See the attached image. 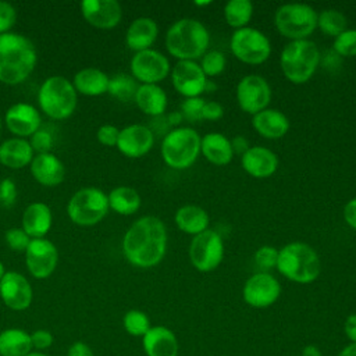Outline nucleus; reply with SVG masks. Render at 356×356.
<instances>
[{
	"label": "nucleus",
	"instance_id": "59",
	"mask_svg": "<svg viewBox=\"0 0 356 356\" xmlns=\"http://www.w3.org/2000/svg\"><path fill=\"white\" fill-rule=\"evenodd\" d=\"M211 1H195V6H209Z\"/></svg>",
	"mask_w": 356,
	"mask_h": 356
},
{
	"label": "nucleus",
	"instance_id": "20",
	"mask_svg": "<svg viewBox=\"0 0 356 356\" xmlns=\"http://www.w3.org/2000/svg\"><path fill=\"white\" fill-rule=\"evenodd\" d=\"M4 122L17 138H31L42 125V117L36 107L29 103H15L4 114Z\"/></svg>",
	"mask_w": 356,
	"mask_h": 356
},
{
	"label": "nucleus",
	"instance_id": "23",
	"mask_svg": "<svg viewBox=\"0 0 356 356\" xmlns=\"http://www.w3.org/2000/svg\"><path fill=\"white\" fill-rule=\"evenodd\" d=\"M253 129L266 139H281L289 131L288 117L277 108H264L252 117Z\"/></svg>",
	"mask_w": 356,
	"mask_h": 356
},
{
	"label": "nucleus",
	"instance_id": "36",
	"mask_svg": "<svg viewBox=\"0 0 356 356\" xmlns=\"http://www.w3.org/2000/svg\"><path fill=\"white\" fill-rule=\"evenodd\" d=\"M138 88H139V83L131 74L118 72L110 76L107 93H110L113 97L121 102H128V100H134Z\"/></svg>",
	"mask_w": 356,
	"mask_h": 356
},
{
	"label": "nucleus",
	"instance_id": "39",
	"mask_svg": "<svg viewBox=\"0 0 356 356\" xmlns=\"http://www.w3.org/2000/svg\"><path fill=\"white\" fill-rule=\"evenodd\" d=\"M332 51L342 58L356 57V29L348 28L334 38Z\"/></svg>",
	"mask_w": 356,
	"mask_h": 356
},
{
	"label": "nucleus",
	"instance_id": "3",
	"mask_svg": "<svg viewBox=\"0 0 356 356\" xmlns=\"http://www.w3.org/2000/svg\"><path fill=\"white\" fill-rule=\"evenodd\" d=\"M209 44L207 28L195 18L177 19L165 32V49L178 61H196L207 51Z\"/></svg>",
	"mask_w": 356,
	"mask_h": 356
},
{
	"label": "nucleus",
	"instance_id": "21",
	"mask_svg": "<svg viewBox=\"0 0 356 356\" xmlns=\"http://www.w3.org/2000/svg\"><path fill=\"white\" fill-rule=\"evenodd\" d=\"M278 156L268 147L250 146L245 154L241 156V165L246 174L253 178L264 179L271 177L278 168Z\"/></svg>",
	"mask_w": 356,
	"mask_h": 356
},
{
	"label": "nucleus",
	"instance_id": "18",
	"mask_svg": "<svg viewBox=\"0 0 356 356\" xmlns=\"http://www.w3.org/2000/svg\"><path fill=\"white\" fill-rule=\"evenodd\" d=\"M154 135L147 125L131 124L120 129L117 149L129 159H139L150 152L154 145Z\"/></svg>",
	"mask_w": 356,
	"mask_h": 356
},
{
	"label": "nucleus",
	"instance_id": "19",
	"mask_svg": "<svg viewBox=\"0 0 356 356\" xmlns=\"http://www.w3.org/2000/svg\"><path fill=\"white\" fill-rule=\"evenodd\" d=\"M81 13L89 25L100 29H111L122 18V8L117 0H83Z\"/></svg>",
	"mask_w": 356,
	"mask_h": 356
},
{
	"label": "nucleus",
	"instance_id": "53",
	"mask_svg": "<svg viewBox=\"0 0 356 356\" xmlns=\"http://www.w3.org/2000/svg\"><path fill=\"white\" fill-rule=\"evenodd\" d=\"M343 330H345L348 339H350V342H356V313L349 314L346 317Z\"/></svg>",
	"mask_w": 356,
	"mask_h": 356
},
{
	"label": "nucleus",
	"instance_id": "43",
	"mask_svg": "<svg viewBox=\"0 0 356 356\" xmlns=\"http://www.w3.org/2000/svg\"><path fill=\"white\" fill-rule=\"evenodd\" d=\"M29 145L36 154L40 153H50V149L53 146V136L49 131L39 128L29 139Z\"/></svg>",
	"mask_w": 356,
	"mask_h": 356
},
{
	"label": "nucleus",
	"instance_id": "28",
	"mask_svg": "<svg viewBox=\"0 0 356 356\" xmlns=\"http://www.w3.org/2000/svg\"><path fill=\"white\" fill-rule=\"evenodd\" d=\"M33 150L29 140L24 138H10L0 143V163L11 170H19L31 164Z\"/></svg>",
	"mask_w": 356,
	"mask_h": 356
},
{
	"label": "nucleus",
	"instance_id": "60",
	"mask_svg": "<svg viewBox=\"0 0 356 356\" xmlns=\"http://www.w3.org/2000/svg\"><path fill=\"white\" fill-rule=\"evenodd\" d=\"M0 134H1V115H0Z\"/></svg>",
	"mask_w": 356,
	"mask_h": 356
},
{
	"label": "nucleus",
	"instance_id": "7",
	"mask_svg": "<svg viewBox=\"0 0 356 356\" xmlns=\"http://www.w3.org/2000/svg\"><path fill=\"white\" fill-rule=\"evenodd\" d=\"M199 132L192 127H178L171 129L161 140V157L174 170L189 168L200 154Z\"/></svg>",
	"mask_w": 356,
	"mask_h": 356
},
{
	"label": "nucleus",
	"instance_id": "25",
	"mask_svg": "<svg viewBox=\"0 0 356 356\" xmlns=\"http://www.w3.org/2000/svg\"><path fill=\"white\" fill-rule=\"evenodd\" d=\"M146 356H178L175 334L164 325H154L142 337Z\"/></svg>",
	"mask_w": 356,
	"mask_h": 356
},
{
	"label": "nucleus",
	"instance_id": "17",
	"mask_svg": "<svg viewBox=\"0 0 356 356\" xmlns=\"http://www.w3.org/2000/svg\"><path fill=\"white\" fill-rule=\"evenodd\" d=\"M0 298L8 309L22 312L31 306L33 291L29 281L21 273L6 271L0 280Z\"/></svg>",
	"mask_w": 356,
	"mask_h": 356
},
{
	"label": "nucleus",
	"instance_id": "13",
	"mask_svg": "<svg viewBox=\"0 0 356 356\" xmlns=\"http://www.w3.org/2000/svg\"><path fill=\"white\" fill-rule=\"evenodd\" d=\"M273 92L266 81L259 74H248L236 85L235 97L239 108L246 114H257L268 107Z\"/></svg>",
	"mask_w": 356,
	"mask_h": 356
},
{
	"label": "nucleus",
	"instance_id": "52",
	"mask_svg": "<svg viewBox=\"0 0 356 356\" xmlns=\"http://www.w3.org/2000/svg\"><path fill=\"white\" fill-rule=\"evenodd\" d=\"M67 356H95V355L89 345H86L85 342L76 341L67 350Z\"/></svg>",
	"mask_w": 356,
	"mask_h": 356
},
{
	"label": "nucleus",
	"instance_id": "37",
	"mask_svg": "<svg viewBox=\"0 0 356 356\" xmlns=\"http://www.w3.org/2000/svg\"><path fill=\"white\" fill-rule=\"evenodd\" d=\"M122 325L125 331L132 337H143L150 330V320L146 313L132 309L122 317Z\"/></svg>",
	"mask_w": 356,
	"mask_h": 356
},
{
	"label": "nucleus",
	"instance_id": "40",
	"mask_svg": "<svg viewBox=\"0 0 356 356\" xmlns=\"http://www.w3.org/2000/svg\"><path fill=\"white\" fill-rule=\"evenodd\" d=\"M204 103H206V100L202 96L184 99L181 106H179V111H181L184 120L191 122V124L203 121V107H204Z\"/></svg>",
	"mask_w": 356,
	"mask_h": 356
},
{
	"label": "nucleus",
	"instance_id": "34",
	"mask_svg": "<svg viewBox=\"0 0 356 356\" xmlns=\"http://www.w3.org/2000/svg\"><path fill=\"white\" fill-rule=\"evenodd\" d=\"M222 15L227 25L234 31L249 26L253 17V4L249 0H229L222 8Z\"/></svg>",
	"mask_w": 356,
	"mask_h": 356
},
{
	"label": "nucleus",
	"instance_id": "29",
	"mask_svg": "<svg viewBox=\"0 0 356 356\" xmlns=\"http://www.w3.org/2000/svg\"><path fill=\"white\" fill-rule=\"evenodd\" d=\"M134 102L136 103L138 108L152 117L165 114L168 97L165 90L160 85H139Z\"/></svg>",
	"mask_w": 356,
	"mask_h": 356
},
{
	"label": "nucleus",
	"instance_id": "14",
	"mask_svg": "<svg viewBox=\"0 0 356 356\" xmlns=\"http://www.w3.org/2000/svg\"><path fill=\"white\" fill-rule=\"evenodd\" d=\"M281 295V285L278 280L264 271L252 274L242 289V296L246 305L254 309H266L274 305Z\"/></svg>",
	"mask_w": 356,
	"mask_h": 356
},
{
	"label": "nucleus",
	"instance_id": "9",
	"mask_svg": "<svg viewBox=\"0 0 356 356\" xmlns=\"http://www.w3.org/2000/svg\"><path fill=\"white\" fill-rule=\"evenodd\" d=\"M107 195L96 186H85L78 189L67 204L70 220L81 227H92L99 224L108 213Z\"/></svg>",
	"mask_w": 356,
	"mask_h": 356
},
{
	"label": "nucleus",
	"instance_id": "15",
	"mask_svg": "<svg viewBox=\"0 0 356 356\" xmlns=\"http://www.w3.org/2000/svg\"><path fill=\"white\" fill-rule=\"evenodd\" d=\"M26 268L33 278L44 280L50 277L58 263V250L47 238L31 239L25 250Z\"/></svg>",
	"mask_w": 356,
	"mask_h": 356
},
{
	"label": "nucleus",
	"instance_id": "54",
	"mask_svg": "<svg viewBox=\"0 0 356 356\" xmlns=\"http://www.w3.org/2000/svg\"><path fill=\"white\" fill-rule=\"evenodd\" d=\"M165 118L170 124V127L174 129V128H178L181 127V124L184 122V117L181 114L179 110H175V111H170L168 114H165Z\"/></svg>",
	"mask_w": 356,
	"mask_h": 356
},
{
	"label": "nucleus",
	"instance_id": "35",
	"mask_svg": "<svg viewBox=\"0 0 356 356\" xmlns=\"http://www.w3.org/2000/svg\"><path fill=\"white\" fill-rule=\"evenodd\" d=\"M317 28L325 36L337 38L345 29H348V19L339 10L325 8L317 14Z\"/></svg>",
	"mask_w": 356,
	"mask_h": 356
},
{
	"label": "nucleus",
	"instance_id": "44",
	"mask_svg": "<svg viewBox=\"0 0 356 356\" xmlns=\"http://www.w3.org/2000/svg\"><path fill=\"white\" fill-rule=\"evenodd\" d=\"M18 196L17 185L11 178H3L0 181V206L4 209L11 207Z\"/></svg>",
	"mask_w": 356,
	"mask_h": 356
},
{
	"label": "nucleus",
	"instance_id": "49",
	"mask_svg": "<svg viewBox=\"0 0 356 356\" xmlns=\"http://www.w3.org/2000/svg\"><path fill=\"white\" fill-rule=\"evenodd\" d=\"M224 115V108L218 102H206L203 107V120L217 121Z\"/></svg>",
	"mask_w": 356,
	"mask_h": 356
},
{
	"label": "nucleus",
	"instance_id": "2",
	"mask_svg": "<svg viewBox=\"0 0 356 356\" xmlns=\"http://www.w3.org/2000/svg\"><path fill=\"white\" fill-rule=\"evenodd\" d=\"M38 53L33 42L22 33H0V82L18 85L33 71Z\"/></svg>",
	"mask_w": 356,
	"mask_h": 356
},
{
	"label": "nucleus",
	"instance_id": "12",
	"mask_svg": "<svg viewBox=\"0 0 356 356\" xmlns=\"http://www.w3.org/2000/svg\"><path fill=\"white\" fill-rule=\"evenodd\" d=\"M131 75L140 82V85H159L170 72V60L159 50L147 49L132 56L129 63Z\"/></svg>",
	"mask_w": 356,
	"mask_h": 356
},
{
	"label": "nucleus",
	"instance_id": "1",
	"mask_svg": "<svg viewBox=\"0 0 356 356\" xmlns=\"http://www.w3.org/2000/svg\"><path fill=\"white\" fill-rule=\"evenodd\" d=\"M167 228L156 216H143L134 221L122 238L125 259L135 267L157 266L167 252Z\"/></svg>",
	"mask_w": 356,
	"mask_h": 356
},
{
	"label": "nucleus",
	"instance_id": "42",
	"mask_svg": "<svg viewBox=\"0 0 356 356\" xmlns=\"http://www.w3.org/2000/svg\"><path fill=\"white\" fill-rule=\"evenodd\" d=\"M4 239H6L7 246L11 250H15V252H25L29 242H31L29 235L22 228H10V229H7L6 235H4Z\"/></svg>",
	"mask_w": 356,
	"mask_h": 356
},
{
	"label": "nucleus",
	"instance_id": "45",
	"mask_svg": "<svg viewBox=\"0 0 356 356\" xmlns=\"http://www.w3.org/2000/svg\"><path fill=\"white\" fill-rule=\"evenodd\" d=\"M17 19L15 7L8 1L0 0V33L10 32Z\"/></svg>",
	"mask_w": 356,
	"mask_h": 356
},
{
	"label": "nucleus",
	"instance_id": "22",
	"mask_svg": "<svg viewBox=\"0 0 356 356\" xmlns=\"http://www.w3.org/2000/svg\"><path fill=\"white\" fill-rule=\"evenodd\" d=\"M29 170L32 177L43 186H56L65 178V165L53 153L35 154Z\"/></svg>",
	"mask_w": 356,
	"mask_h": 356
},
{
	"label": "nucleus",
	"instance_id": "50",
	"mask_svg": "<svg viewBox=\"0 0 356 356\" xmlns=\"http://www.w3.org/2000/svg\"><path fill=\"white\" fill-rule=\"evenodd\" d=\"M343 220L345 222L356 231V197L348 200L343 206Z\"/></svg>",
	"mask_w": 356,
	"mask_h": 356
},
{
	"label": "nucleus",
	"instance_id": "58",
	"mask_svg": "<svg viewBox=\"0 0 356 356\" xmlns=\"http://www.w3.org/2000/svg\"><path fill=\"white\" fill-rule=\"evenodd\" d=\"M4 274H6V270H4V264L0 261V280L4 277Z\"/></svg>",
	"mask_w": 356,
	"mask_h": 356
},
{
	"label": "nucleus",
	"instance_id": "30",
	"mask_svg": "<svg viewBox=\"0 0 356 356\" xmlns=\"http://www.w3.org/2000/svg\"><path fill=\"white\" fill-rule=\"evenodd\" d=\"M175 225L179 231L188 235H197L209 228V214L197 204H184L174 214Z\"/></svg>",
	"mask_w": 356,
	"mask_h": 356
},
{
	"label": "nucleus",
	"instance_id": "8",
	"mask_svg": "<svg viewBox=\"0 0 356 356\" xmlns=\"http://www.w3.org/2000/svg\"><path fill=\"white\" fill-rule=\"evenodd\" d=\"M274 24L289 40L309 39L317 28V11L306 3H285L275 10Z\"/></svg>",
	"mask_w": 356,
	"mask_h": 356
},
{
	"label": "nucleus",
	"instance_id": "38",
	"mask_svg": "<svg viewBox=\"0 0 356 356\" xmlns=\"http://www.w3.org/2000/svg\"><path fill=\"white\" fill-rule=\"evenodd\" d=\"M199 65L207 78L218 76L220 74L224 72L227 67V58H225V54L220 50H207L200 57Z\"/></svg>",
	"mask_w": 356,
	"mask_h": 356
},
{
	"label": "nucleus",
	"instance_id": "24",
	"mask_svg": "<svg viewBox=\"0 0 356 356\" xmlns=\"http://www.w3.org/2000/svg\"><path fill=\"white\" fill-rule=\"evenodd\" d=\"M159 36V26L153 18L139 17L134 19L125 32L127 47L138 53L152 49Z\"/></svg>",
	"mask_w": 356,
	"mask_h": 356
},
{
	"label": "nucleus",
	"instance_id": "32",
	"mask_svg": "<svg viewBox=\"0 0 356 356\" xmlns=\"http://www.w3.org/2000/svg\"><path fill=\"white\" fill-rule=\"evenodd\" d=\"M107 199L108 207L121 216L135 214L142 204L139 192L135 188L127 185L115 186L114 189H111L107 195Z\"/></svg>",
	"mask_w": 356,
	"mask_h": 356
},
{
	"label": "nucleus",
	"instance_id": "10",
	"mask_svg": "<svg viewBox=\"0 0 356 356\" xmlns=\"http://www.w3.org/2000/svg\"><path fill=\"white\" fill-rule=\"evenodd\" d=\"M229 49L236 60L249 65L263 64L271 54L270 39L253 26L235 29L229 39Z\"/></svg>",
	"mask_w": 356,
	"mask_h": 356
},
{
	"label": "nucleus",
	"instance_id": "46",
	"mask_svg": "<svg viewBox=\"0 0 356 356\" xmlns=\"http://www.w3.org/2000/svg\"><path fill=\"white\" fill-rule=\"evenodd\" d=\"M118 136H120V129L115 127V125H111V124H104L102 125L97 132H96V138L97 140L107 146V147H113V146H117V142H118Z\"/></svg>",
	"mask_w": 356,
	"mask_h": 356
},
{
	"label": "nucleus",
	"instance_id": "57",
	"mask_svg": "<svg viewBox=\"0 0 356 356\" xmlns=\"http://www.w3.org/2000/svg\"><path fill=\"white\" fill-rule=\"evenodd\" d=\"M26 356H49V355H46V353H43V352H31V353H28Z\"/></svg>",
	"mask_w": 356,
	"mask_h": 356
},
{
	"label": "nucleus",
	"instance_id": "31",
	"mask_svg": "<svg viewBox=\"0 0 356 356\" xmlns=\"http://www.w3.org/2000/svg\"><path fill=\"white\" fill-rule=\"evenodd\" d=\"M110 76L95 67H85L79 70L72 79V85L76 93L85 96H99L107 92Z\"/></svg>",
	"mask_w": 356,
	"mask_h": 356
},
{
	"label": "nucleus",
	"instance_id": "56",
	"mask_svg": "<svg viewBox=\"0 0 356 356\" xmlns=\"http://www.w3.org/2000/svg\"><path fill=\"white\" fill-rule=\"evenodd\" d=\"M338 356H356V342H350L349 345H346Z\"/></svg>",
	"mask_w": 356,
	"mask_h": 356
},
{
	"label": "nucleus",
	"instance_id": "16",
	"mask_svg": "<svg viewBox=\"0 0 356 356\" xmlns=\"http://www.w3.org/2000/svg\"><path fill=\"white\" fill-rule=\"evenodd\" d=\"M170 75L174 89L185 99L199 97L203 92H206V85L209 79L203 74L197 61H177L171 68Z\"/></svg>",
	"mask_w": 356,
	"mask_h": 356
},
{
	"label": "nucleus",
	"instance_id": "33",
	"mask_svg": "<svg viewBox=\"0 0 356 356\" xmlns=\"http://www.w3.org/2000/svg\"><path fill=\"white\" fill-rule=\"evenodd\" d=\"M31 352V334L26 331L7 328L0 332V356H26Z\"/></svg>",
	"mask_w": 356,
	"mask_h": 356
},
{
	"label": "nucleus",
	"instance_id": "48",
	"mask_svg": "<svg viewBox=\"0 0 356 356\" xmlns=\"http://www.w3.org/2000/svg\"><path fill=\"white\" fill-rule=\"evenodd\" d=\"M149 129L152 131V134L156 136H165L172 128L170 127L167 118H165V114L163 115H157V117H152L150 120V124L147 125Z\"/></svg>",
	"mask_w": 356,
	"mask_h": 356
},
{
	"label": "nucleus",
	"instance_id": "51",
	"mask_svg": "<svg viewBox=\"0 0 356 356\" xmlns=\"http://www.w3.org/2000/svg\"><path fill=\"white\" fill-rule=\"evenodd\" d=\"M231 147H232V152H234V156L238 154V156H242L248 152V149L250 147V143L249 140L242 136V135H236L231 139Z\"/></svg>",
	"mask_w": 356,
	"mask_h": 356
},
{
	"label": "nucleus",
	"instance_id": "55",
	"mask_svg": "<svg viewBox=\"0 0 356 356\" xmlns=\"http://www.w3.org/2000/svg\"><path fill=\"white\" fill-rule=\"evenodd\" d=\"M302 356H321V352L314 345H307L302 349Z\"/></svg>",
	"mask_w": 356,
	"mask_h": 356
},
{
	"label": "nucleus",
	"instance_id": "27",
	"mask_svg": "<svg viewBox=\"0 0 356 356\" xmlns=\"http://www.w3.org/2000/svg\"><path fill=\"white\" fill-rule=\"evenodd\" d=\"M200 153L209 163L218 167L229 164L234 159L231 139L221 132H209L202 136Z\"/></svg>",
	"mask_w": 356,
	"mask_h": 356
},
{
	"label": "nucleus",
	"instance_id": "4",
	"mask_svg": "<svg viewBox=\"0 0 356 356\" xmlns=\"http://www.w3.org/2000/svg\"><path fill=\"white\" fill-rule=\"evenodd\" d=\"M281 275L296 284H310L316 281L321 271L320 256L313 246L295 241L278 249L275 267Z\"/></svg>",
	"mask_w": 356,
	"mask_h": 356
},
{
	"label": "nucleus",
	"instance_id": "5",
	"mask_svg": "<svg viewBox=\"0 0 356 356\" xmlns=\"http://www.w3.org/2000/svg\"><path fill=\"white\" fill-rule=\"evenodd\" d=\"M321 63V53L310 39L289 40L281 50L280 67L282 75L295 85L310 81Z\"/></svg>",
	"mask_w": 356,
	"mask_h": 356
},
{
	"label": "nucleus",
	"instance_id": "11",
	"mask_svg": "<svg viewBox=\"0 0 356 356\" xmlns=\"http://www.w3.org/2000/svg\"><path fill=\"white\" fill-rule=\"evenodd\" d=\"M224 253L225 246L222 236L211 228L192 236L188 250L191 264L200 273L216 270L221 264Z\"/></svg>",
	"mask_w": 356,
	"mask_h": 356
},
{
	"label": "nucleus",
	"instance_id": "41",
	"mask_svg": "<svg viewBox=\"0 0 356 356\" xmlns=\"http://www.w3.org/2000/svg\"><path fill=\"white\" fill-rule=\"evenodd\" d=\"M253 260H254V264L260 268V271L270 273V270L277 267L278 249L270 245H263L254 252Z\"/></svg>",
	"mask_w": 356,
	"mask_h": 356
},
{
	"label": "nucleus",
	"instance_id": "47",
	"mask_svg": "<svg viewBox=\"0 0 356 356\" xmlns=\"http://www.w3.org/2000/svg\"><path fill=\"white\" fill-rule=\"evenodd\" d=\"M53 334L47 330H35L31 334V342H32V348H35L36 350H44L47 348H50L53 345Z\"/></svg>",
	"mask_w": 356,
	"mask_h": 356
},
{
	"label": "nucleus",
	"instance_id": "6",
	"mask_svg": "<svg viewBox=\"0 0 356 356\" xmlns=\"http://www.w3.org/2000/svg\"><path fill=\"white\" fill-rule=\"evenodd\" d=\"M40 110L53 120H65L76 108L78 93L71 81L63 75H51L44 79L38 92Z\"/></svg>",
	"mask_w": 356,
	"mask_h": 356
},
{
	"label": "nucleus",
	"instance_id": "26",
	"mask_svg": "<svg viewBox=\"0 0 356 356\" xmlns=\"http://www.w3.org/2000/svg\"><path fill=\"white\" fill-rule=\"evenodd\" d=\"M53 222V214L50 207L43 202H33L26 206L22 214V229L31 239L44 238L50 231Z\"/></svg>",
	"mask_w": 356,
	"mask_h": 356
}]
</instances>
